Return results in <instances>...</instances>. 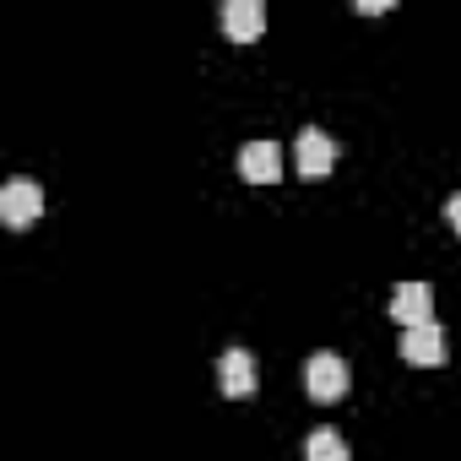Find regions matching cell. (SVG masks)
<instances>
[{
	"instance_id": "cell-1",
	"label": "cell",
	"mask_w": 461,
	"mask_h": 461,
	"mask_svg": "<svg viewBox=\"0 0 461 461\" xmlns=\"http://www.w3.org/2000/svg\"><path fill=\"white\" fill-rule=\"evenodd\" d=\"M348 385H353V375H348V364H342L337 353H315V358L304 364V391H310V402L331 407V402L348 396Z\"/></svg>"
},
{
	"instance_id": "cell-2",
	"label": "cell",
	"mask_w": 461,
	"mask_h": 461,
	"mask_svg": "<svg viewBox=\"0 0 461 461\" xmlns=\"http://www.w3.org/2000/svg\"><path fill=\"white\" fill-rule=\"evenodd\" d=\"M0 217H6V228H33L39 217H44V190L33 185V179H12L6 190H0Z\"/></svg>"
},
{
	"instance_id": "cell-3",
	"label": "cell",
	"mask_w": 461,
	"mask_h": 461,
	"mask_svg": "<svg viewBox=\"0 0 461 461\" xmlns=\"http://www.w3.org/2000/svg\"><path fill=\"white\" fill-rule=\"evenodd\" d=\"M385 310H391V321H402V331L407 326H429L434 321V288L429 283H396Z\"/></svg>"
},
{
	"instance_id": "cell-4",
	"label": "cell",
	"mask_w": 461,
	"mask_h": 461,
	"mask_svg": "<svg viewBox=\"0 0 461 461\" xmlns=\"http://www.w3.org/2000/svg\"><path fill=\"white\" fill-rule=\"evenodd\" d=\"M402 358L418 364V369H439V364L450 358L439 321H429V326H407V331H402Z\"/></svg>"
},
{
	"instance_id": "cell-5",
	"label": "cell",
	"mask_w": 461,
	"mask_h": 461,
	"mask_svg": "<svg viewBox=\"0 0 461 461\" xmlns=\"http://www.w3.org/2000/svg\"><path fill=\"white\" fill-rule=\"evenodd\" d=\"M217 391H222L228 402L256 396V358H250L245 348H228V353L217 358Z\"/></svg>"
},
{
	"instance_id": "cell-6",
	"label": "cell",
	"mask_w": 461,
	"mask_h": 461,
	"mask_svg": "<svg viewBox=\"0 0 461 461\" xmlns=\"http://www.w3.org/2000/svg\"><path fill=\"white\" fill-rule=\"evenodd\" d=\"M222 33L234 44H256L267 33V6L261 0H228L222 6Z\"/></svg>"
},
{
	"instance_id": "cell-7",
	"label": "cell",
	"mask_w": 461,
	"mask_h": 461,
	"mask_svg": "<svg viewBox=\"0 0 461 461\" xmlns=\"http://www.w3.org/2000/svg\"><path fill=\"white\" fill-rule=\"evenodd\" d=\"M331 163H337V141H331L326 131L304 125V131H299V174H304V179H326Z\"/></svg>"
},
{
	"instance_id": "cell-8",
	"label": "cell",
	"mask_w": 461,
	"mask_h": 461,
	"mask_svg": "<svg viewBox=\"0 0 461 461\" xmlns=\"http://www.w3.org/2000/svg\"><path fill=\"white\" fill-rule=\"evenodd\" d=\"M240 174H245L250 185H277V179H283V147H277V141H250V147L240 152Z\"/></svg>"
},
{
	"instance_id": "cell-9",
	"label": "cell",
	"mask_w": 461,
	"mask_h": 461,
	"mask_svg": "<svg viewBox=\"0 0 461 461\" xmlns=\"http://www.w3.org/2000/svg\"><path fill=\"white\" fill-rule=\"evenodd\" d=\"M304 461H348V439H342L337 429H310Z\"/></svg>"
},
{
	"instance_id": "cell-10",
	"label": "cell",
	"mask_w": 461,
	"mask_h": 461,
	"mask_svg": "<svg viewBox=\"0 0 461 461\" xmlns=\"http://www.w3.org/2000/svg\"><path fill=\"white\" fill-rule=\"evenodd\" d=\"M445 222H450V228H456V234H461V190H456V195L445 201Z\"/></svg>"
}]
</instances>
